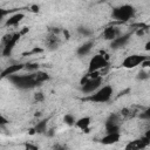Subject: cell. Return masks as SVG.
<instances>
[{
  "instance_id": "cell-15",
  "label": "cell",
  "mask_w": 150,
  "mask_h": 150,
  "mask_svg": "<svg viewBox=\"0 0 150 150\" xmlns=\"http://www.w3.org/2000/svg\"><path fill=\"white\" fill-rule=\"evenodd\" d=\"M23 18H25V14L23 13H14L13 15H11L7 20H6V22H5V26H7V27H9V26H16V25H19V22H21L22 20H23Z\"/></svg>"
},
{
  "instance_id": "cell-5",
  "label": "cell",
  "mask_w": 150,
  "mask_h": 150,
  "mask_svg": "<svg viewBox=\"0 0 150 150\" xmlns=\"http://www.w3.org/2000/svg\"><path fill=\"white\" fill-rule=\"evenodd\" d=\"M107 66H108V55L102 52L101 54H96L90 59L89 66H88V73L100 71Z\"/></svg>"
},
{
  "instance_id": "cell-24",
  "label": "cell",
  "mask_w": 150,
  "mask_h": 150,
  "mask_svg": "<svg viewBox=\"0 0 150 150\" xmlns=\"http://www.w3.org/2000/svg\"><path fill=\"white\" fill-rule=\"evenodd\" d=\"M39 11H40V6H39V5H32V6H30V12H33V13H39Z\"/></svg>"
},
{
  "instance_id": "cell-20",
  "label": "cell",
  "mask_w": 150,
  "mask_h": 150,
  "mask_svg": "<svg viewBox=\"0 0 150 150\" xmlns=\"http://www.w3.org/2000/svg\"><path fill=\"white\" fill-rule=\"evenodd\" d=\"M63 122H64L67 125H74L75 122H76V120H75V117H74L71 114H66L64 117H63Z\"/></svg>"
},
{
  "instance_id": "cell-32",
  "label": "cell",
  "mask_w": 150,
  "mask_h": 150,
  "mask_svg": "<svg viewBox=\"0 0 150 150\" xmlns=\"http://www.w3.org/2000/svg\"><path fill=\"white\" fill-rule=\"evenodd\" d=\"M101 1H108V0H101Z\"/></svg>"
},
{
  "instance_id": "cell-9",
  "label": "cell",
  "mask_w": 150,
  "mask_h": 150,
  "mask_svg": "<svg viewBox=\"0 0 150 150\" xmlns=\"http://www.w3.org/2000/svg\"><path fill=\"white\" fill-rule=\"evenodd\" d=\"M149 144H150V142L144 136H142L141 138H137V139L129 142L125 145V149L127 150H139V149H145Z\"/></svg>"
},
{
  "instance_id": "cell-11",
  "label": "cell",
  "mask_w": 150,
  "mask_h": 150,
  "mask_svg": "<svg viewBox=\"0 0 150 150\" xmlns=\"http://www.w3.org/2000/svg\"><path fill=\"white\" fill-rule=\"evenodd\" d=\"M120 35H121V30L116 26H109V27L104 28V30L102 33L103 39L107 40V41H112L114 39H116Z\"/></svg>"
},
{
  "instance_id": "cell-19",
  "label": "cell",
  "mask_w": 150,
  "mask_h": 150,
  "mask_svg": "<svg viewBox=\"0 0 150 150\" xmlns=\"http://www.w3.org/2000/svg\"><path fill=\"white\" fill-rule=\"evenodd\" d=\"M77 33H79L80 35L84 36V38H88V36L91 35V30H90L89 28H87V27H83V26L77 27Z\"/></svg>"
},
{
  "instance_id": "cell-10",
  "label": "cell",
  "mask_w": 150,
  "mask_h": 150,
  "mask_svg": "<svg viewBox=\"0 0 150 150\" xmlns=\"http://www.w3.org/2000/svg\"><path fill=\"white\" fill-rule=\"evenodd\" d=\"M131 38V33H127V34H121L120 36H117L116 39H114L112 41H110V47L112 49H118V48H122L124 47L129 40Z\"/></svg>"
},
{
  "instance_id": "cell-28",
  "label": "cell",
  "mask_w": 150,
  "mask_h": 150,
  "mask_svg": "<svg viewBox=\"0 0 150 150\" xmlns=\"http://www.w3.org/2000/svg\"><path fill=\"white\" fill-rule=\"evenodd\" d=\"M25 148H26V149H38L36 145H33V144H29V143L25 144Z\"/></svg>"
},
{
  "instance_id": "cell-31",
  "label": "cell",
  "mask_w": 150,
  "mask_h": 150,
  "mask_svg": "<svg viewBox=\"0 0 150 150\" xmlns=\"http://www.w3.org/2000/svg\"><path fill=\"white\" fill-rule=\"evenodd\" d=\"M144 49L146 50V52H150V40L145 43V46H144Z\"/></svg>"
},
{
  "instance_id": "cell-6",
  "label": "cell",
  "mask_w": 150,
  "mask_h": 150,
  "mask_svg": "<svg viewBox=\"0 0 150 150\" xmlns=\"http://www.w3.org/2000/svg\"><path fill=\"white\" fill-rule=\"evenodd\" d=\"M22 35L20 34V32L14 33V34H7L5 35L2 42H4V48H2V55L4 56H9L16 45V42L20 40Z\"/></svg>"
},
{
  "instance_id": "cell-17",
  "label": "cell",
  "mask_w": 150,
  "mask_h": 150,
  "mask_svg": "<svg viewBox=\"0 0 150 150\" xmlns=\"http://www.w3.org/2000/svg\"><path fill=\"white\" fill-rule=\"evenodd\" d=\"M32 74H33V76H34L35 81L38 82V84H40V83L46 82V81L49 80L48 73H46V71H43V70H36V71H34V73H32Z\"/></svg>"
},
{
  "instance_id": "cell-23",
  "label": "cell",
  "mask_w": 150,
  "mask_h": 150,
  "mask_svg": "<svg viewBox=\"0 0 150 150\" xmlns=\"http://www.w3.org/2000/svg\"><path fill=\"white\" fill-rule=\"evenodd\" d=\"M34 100H35L36 102H42V101L45 100V95H43V93H41V91L35 93V94H34Z\"/></svg>"
},
{
  "instance_id": "cell-14",
  "label": "cell",
  "mask_w": 150,
  "mask_h": 150,
  "mask_svg": "<svg viewBox=\"0 0 150 150\" xmlns=\"http://www.w3.org/2000/svg\"><path fill=\"white\" fill-rule=\"evenodd\" d=\"M90 123H91V118L89 116H83L79 120H76L75 122V127L79 128L80 130H82L83 132H89V127H90Z\"/></svg>"
},
{
  "instance_id": "cell-4",
  "label": "cell",
  "mask_w": 150,
  "mask_h": 150,
  "mask_svg": "<svg viewBox=\"0 0 150 150\" xmlns=\"http://www.w3.org/2000/svg\"><path fill=\"white\" fill-rule=\"evenodd\" d=\"M102 84V76L98 77H90L89 74H87L86 76H83V79L81 80V90L83 94H91L94 91H96Z\"/></svg>"
},
{
  "instance_id": "cell-13",
  "label": "cell",
  "mask_w": 150,
  "mask_h": 150,
  "mask_svg": "<svg viewBox=\"0 0 150 150\" xmlns=\"http://www.w3.org/2000/svg\"><path fill=\"white\" fill-rule=\"evenodd\" d=\"M121 138V134L120 132H107L105 136H103L101 138V143L104 145H111V144H116Z\"/></svg>"
},
{
  "instance_id": "cell-18",
  "label": "cell",
  "mask_w": 150,
  "mask_h": 150,
  "mask_svg": "<svg viewBox=\"0 0 150 150\" xmlns=\"http://www.w3.org/2000/svg\"><path fill=\"white\" fill-rule=\"evenodd\" d=\"M47 124H48V118H45V120H41L40 122H38L36 125L34 127L36 134H45L47 131Z\"/></svg>"
},
{
  "instance_id": "cell-25",
  "label": "cell",
  "mask_w": 150,
  "mask_h": 150,
  "mask_svg": "<svg viewBox=\"0 0 150 150\" xmlns=\"http://www.w3.org/2000/svg\"><path fill=\"white\" fill-rule=\"evenodd\" d=\"M142 67H144V68H150V57H148V59L142 63Z\"/></svg>"
},
{
  "instance_id": "cell-1",
  "label": "cell",
  "mask_w": 150,
  "mask_h": 150,
  "mask_svg": "<svg viewBox=\"0 0 150 150\" xmlns=\"http://www.w3.org/2000/svg\"><path fill=\"white\" fill-rule=\"evenodd\" d=\"M112 87L110 86H103L100 87L96 91L89 94L87 97L83 98V101H89L93 103H107L110 101L111 96H112Z\"/></svg>"
},
{
  "instance_id": "cell-8",
  "label": "cell",
  "mask_w": 150,
  "mask_h": 150,
  "mask_svg": "<svg viewBox=\"0 0 150 150\" xmlns=\"http://www.w3.org/2000/svg\"><path fill=\"white\" fill-rule=\"evenodd\" d=\"M105 132H120V117L117 114H111L104 123Z\"/></svg>"
},
{
  "instance_id": "cell-27",
  "label": "cell",
  "mask_w": 150,
  "mask_h": 150,
  "mask_svg": "<svg viewBox=\"0 0 150 150\" xmlns=\"http://www.w3.org/2000/svg\"><path fill=\"white\" fill-rule=\"evenodd\" d=\"M7 123H8V121H7L4 116H1V117H0V125L2 127V125H5V124H7Z\"/></svg>"
},
{
  "instance_id": "cell-21",
  "label": "cell",
  "mask_w": 150,
  "mask_h": 150,
  "mask_svg": "<svg viewBox=\"0 0 150 150\" xmlns=\"http://www.w3.org/2000/svg\"><path fill=\"white\" fill-rule=\"evenodd\" d=\"M25 69H27V70L34 73V71L39 70V63H35V62H28V63H26Z\"/></svg>"
},
{
  "instance_id": "cell-30",
  "label": "cell",
  "mask_w": 150,
  "mask_h": 150,
  "mask_svg": "<svg viewBox=\"0 0 150 150\" xmlns=\"http://www.w3.org/2000/svg\"><path fill=\"white\" fill-rule=\"evenodd\" d=\"M27 32H29V27H23V29H22V30H20V34H21V35H23V34H26Z\"/></svg>"
},
{
  "instance_id": "cell-3",
  "label": "cell",
  "mask_w": 150,
  "mask_h": 150,
  "mask_svg": "<svg viewBox=\"0 0 150 150\" xmlns=\"http://www.w3.org/2000/svg\"><path fill=\"white\" fill-rule=\"evenodd\" d=\"M135 8L131 5L124 4L121 6H117L112 9L111 12V18L116 21H121V22H125L129 21L130 19H132L135 16Z\"/></svg>"
},
{
  "instance_id": "cell-29",
  "label": "cell",
  "mask_w": 150,
  "mask_h": 150,
  "mask_svg": "<svg viewBox=\"0 0 150 150\" xmlns=\"http://www.w3.org/2000/svg\"><path fill=\"white\" fill-rule=\"evenodd\" d=\"M144 137L150 142V129H148L146 131H145V134H144Z\"/></svg>"
},
{
  "instance_id": "cell-2",
  "label": "cell",
  "mask_w": 150,
  "mask_h": 150,
  "mask_svg": "<svg viewBox=\"0 0 150 150\" xmlns=\"http://www.w3.org/2000/svg\"><path fill=\"white\" fill-rule=\"evenodd\" d=\"M8 80L12 82V84H14L15 87H18L19 89H33L35 88L38 84V82L35 81L33 74L29 75H11L8 76Z\"/></svg>"
},
{
  "instance_id": "cell-7",
  "label": "cell",
  "mask_w": 150,
  "mask_h": 150,
  "mask_svg": "<svg viewBox=\"0 0 150 150\" xmlns=\"http://www.w3.org/2000/svg\"><path fill=\"white\" fill-rule=\"evenodd\" d=\"M149 56L146 55H141V54H131L129 56H127L123 61H122V67L127 68V69H131L135 68L139 64H142Z\"/></svg>"
},
{
  "instance_id": "cell-22",
  "label": "cell",
  "mask_w": 150,
  "mask_h": 150,
  "mask_svg": "<svg viewBox=\"0 0 150 150\" xmlns=\"http://www.w3.org/2000/svg\"><path fill=\"white\" fill-rule=\"evenodd\" d=\"M139 118L141 120H144V121H150V107L146 108L144 111H142L139 114Z\"/></svg>"
},
{
  "instance_id": "cell-12",
  "label": "cell",
  "mask_w": 150,
  "mask_h": 150,
  "mask_svg": "<svg viewBox=\"0 0 150 150\" xmlns=\"http://www.w3.org/2000/svg\"><path fill=\"white\" fill-rule=\"evenodd\" d=\"M25 66H26L25 63H15V64L8 66L7 68H5V69L2 70V73H1V79H6V77H8V76H11V75L16 74L18 71L25 69Z\"/></svg>"
},
{
  "instance_id": "cell-26",
  "label": "cell",
  "mask_w": 150,
  "mask_h": 150,
  "mask_svg": "<svg viewBox=\"0 0 150 150\" xmlns=\"http://www.w3.org/2000/svg\"><path fill=\"white\" fill-rule=\"evenodd\" d=\"M41 52H42L41 48H34L32 52H29V53H25L23 55H27V54H35V53H41Z\"/></svg>"
},
{
  "instance_id": "cell-16",
  "label": "cell",
  "mask_w": 150,
  "mask_h": 150,
  "mask_svg": "<svg viewBox=\"0 0 150 150\" xmlns=\"http://www.w3.org/2000/svg\"><path fill=\"white\" fill-rule=\"evenodd\" d=\"M94 47V42L93 41H87L84 43H82L77 49H76V54L79 56H86L90 53V50L93 49Z\"/></svg>"
}]
</instances>
